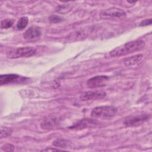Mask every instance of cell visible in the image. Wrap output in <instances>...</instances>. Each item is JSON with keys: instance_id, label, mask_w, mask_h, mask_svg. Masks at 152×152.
I'll use <instances>...</instances> for the list:
<instances>
[{"instance_id": "cell-1", "label": "cell", "mask_w": 152, "mask_h": 152, "mask_svg": "<svg viewBox=\"0 0 152 152\" xmlns=\"http://www.w3.org/2000/svg\"><path fill=\"white\" fill-rule=\"evenodd\" d=\"M145 46V42L142 40H135L127 42L112 49L109 55L111 57H119L124 56L142 49Z\"/></svg>"}, {"instance_id": "cell-2", "label": "cell", "mask_w": 152, "mask_h": 152, "mask_svg": "<svg viewBox=\"0 0 152 152\" xmlns=\"http://www.w3.org/2000/svg\"><path fill=\"white\" fill-rule=\"evenodd\" d=\"M117 112V108L113 106H102L94 108L91 115L94 118L108 119L115 116Z\"/></svg>"}, {"instance_id": "cell-3", "label": "cell", "mask_w": 152, "mask_h": 152, "mask_svg": "<svg viewBox=\"0 0 152 152\" xmlns=\"http://www.w3.org/2000/svg\"><path fill=\"white\" fill-rule=\"evenodd\" d=\"M36 52V49L32 47L16 48L7 51V56L10 59L27 58L34 55Z\"/></svg>"}, {"instance_id": "cell-4", "label": "cell", "mask_w": 152, "mask_h": 152, "mask_svg": "<svg viewBox=\"0 0 152 152\" xmlns=\"http://www.w3.org/2000/svg\"><path fill=\"white\" fill-rule=\"evenodd\" d=\"M100 15L104 19H121L126 17V13L120 8L112 7L102 11Z\"/></svg>"}, {"instance_id": "cell-5", "label": "cell", "mask_w": 152, "mask_h": 152, "mask_svg": "<svg viewBox=\"0 0 152 152\" xmlns=\"http://www.w3.org/2000/svg\"><path fill=\"white\" fill-rule=\"evenodd\" d=\"M148 119L149 116L147 114L131 115L125 117L123 123L126 126H138L142 125Z\"/></svg>"}, {"instance_id": "cell-6", "label": "cell", "mask_w": 152, "mask_h": 152, "mask_svg": "<svg viewBox=\"0 0 152 152\" xmlns=\"http://www.w3.org/2000/svg\"><path fill=\"white\" fill-rule=\"evenodd\" d=\"M99 122L96 119L84 118L77 122L75 124L69 126V128L72 130H80L87 128H91L96 126L99 125Z\"/></svg>"}, {"instance_id": "cell-7", "label": "cell", "mask_w": 152, "mask_h": 152, "mask_svg": "<svg viewBox=\"0 0 152 152\" xmlns=\"http://www.w3.org/2000/svg\"><path fill=\"white\" fill-rule=\"evenodd\" d=\"M106 96V93L103 90H96V91H90L83 93L80 99L82 101H89L94 100L97 99H101L104 98Z\"/></svg>"}, {"instance_id": "cell-8", "label": "cell", "mask_w": 152, "mask_h": 152, "mask_svg": "<svg viewBox=\"0 0 152 152\" xmlns=\"http://www.w3.org/2000/svg\"><path fill=\"white\" fill-rule=\"evenodd\" d=\"M109 77L106 75H97L88 80L87 85L88 88H94L105 86Z\"/></svg>"}, {"instance_id": "cell-9", "label": "cell", "mask_w": 152, "mask_h": 152, "mask_svg": "<svg viewBox=\"0 0 152 152\" xmlns=\"http://www.w3.org/2000/svg\"><path fill=\"white\" fill-rule=\"evenodd\" d=\"M42 34L41 28L37 26H30L23 34V37L28 40H33L39 39Z\"/></svg>"}, {"instance_id": "cell-10", "label": "cell", "mask_w": 152, "mask_h": 152, "mask_svg": "<svg viewBox=\"0 0 152 152\" xmlns=\"http://www.w3.org/2000/svg\"><path fill=\"white\" fill-rule=\"evenodd\" d=\"M26 78L22 77L17 74H4L0 76V84L1 85L7 84L14 83H20L23 81Z\"/></svg>"}, {"instance_id": "cell-11", "label": "cell", "mask_w": 152, "mask_h": 152, "mask_svg": "<svg viewBox=\"0 0 152 152\" xmlns=\"http://www.w3.org/2000/svg\"><path fill=\"white\" fill-rule=\"evenodd\" d=\"M58 121L56 118L54 117H46L40 124L41 128L45 129H53L57 125Z\"/></svg>"}, {"instance_id": "cell-12", "label": "cell", "mask_w": 152, "mask_h": 152, "mask_svg": "<svg viewBox=\"0 0 152 152\" xmlns=\"http://www.w3.org/2000/svg\"><path fill=\"white\" fill-rule=\"evenodd\" d=\"M142 58L143 55L142 54H138L125 58L123 60V62L126 66H130L139 63L142 60Z\"/></svg>"}, {"instance_id": "cell-13", "label": "cell", "mask_w": 152, "mask_h": 152, "mask_svg": "<svg viewBox=\"0 0 152 152\" xmlns=\"http://www.w3.org/2000/svg\"><path fill=\"white\" fill-rule=\"evenodd\" d=\"M28 22V19L27 17H21L20 18V19L18 20L17 23V28L18 30H21L24 29L27 25Z\"/></svg>"}, {"instance_id": "cell-14", "label": "cell", "mask_w": 152, "mask_h": 152, "mask_svg": "<svg viewBox=\"0 0 152 152\" xmlns=\"http://www.w3.org/2000/svg\"><path fill=\"white\" fill-rule=\"evenodd\" d=\"M68 141L65 139H62V138H58L53 141V145L55 147H59L60 148H65L67 147L69 145Z\"/></svg>"}, {"instance_id": "cell-15", "label": "cell", "mask_w": 152, "mask_h": 152, "mask_svg": "<svg viewBox=\"0 0 152 152\" xmlns=\"http://www.w3.org/2000/svg\"><path fill=\"white\" fill-rule=\"evenodd\" d=\"M12 132V129L7 126H1V138H6L10 136Z\"/></svg>"}, {"instance_id": "cell-16", "label": "cell", "mask_w": 152, "mask_h": 152, "mask_svg": "<svg viewBox=\"0 0 152 152\" xmlns=\"http://www.w3.org/2000/svg\"><path fill=\"white\" fill-rule=\"evenodd\" d=\"M13 23H14V20L12 19L4 20L1 22V28H8L12 26Z\"/></svg>"}, {"instance_id": "cell-17", "label": "cell", "mask_w": 152, "mask_h": 152, "mask_svg": "<svg viewBox=\"0 0 152 152\" xmlns=\"http://www.w3.org/2000/svg\"><path fill=\"white\" fill-rule=\"evenodd\" d=\"M49 20L50 22L53 23H58L61 22L63 20V18L59 16V15H52L49 17Z\"/></svg>"}, {"instance_id": "cell-18", "label": "cell", "mask_w": 152, "mask_h": 152, "mask_svg": "<svg viewBox=\"0 0 152 152\" xmlns=\"http://www.w3.org/2000/svg\"><path fill=\"white\" fill-rule=\"evenodd\" d=\"M2 150L5 151H12L14 150V146L11 144H6L2 147Z\"/></svg>"}, {"instance_id": "cell-19", "label": "cell", "mask_w": 152, "mask_h": 152, "mask_svg": "<svg viewBox=\"0 0 152 152\" xmlns=\"http://www.w3.org/2000/svg\"><path fill=\"white\" fill-rule=\"evenodd\" d=\"M151 23H152L151 18L145 19V20H142V21H141V23H140V26H146L150 25L151 24Z\"/></svg>"}, {"instance_id": "cell-20", "label": "cell", "mask_w": 152, "mask_h": 152, "mask_svg": "<svg viewBox=\"0 0 152 152\" xmlns=\"http://www.w3.org/2000/svg\"><path fill=\"white\" fill-rule=\"evenodd\" d=\"M61 150H58V149H55V148H46L45 150H43V151H61Z\"/></svg>"}]
</instances>
